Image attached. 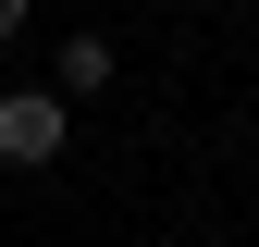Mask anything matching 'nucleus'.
<instances>
[{"instance_id": "obj_1", "label": "nucleus", "mask_w": 259, "mask_h": 247, "mask_svg": "<svg viewBox=\"0 0 259 247\" xmlns=\"http://www.w3.org/2000/svg\"><path fill=\"white\" fill-rule=\"evenodd\" d=\"M62 87H0V161L13 173H37V161H62Z\"/></svg>"}, {"instance_id": "obj_2", "label": "nucleus", "mask_w": 259, "mask_h": 247, "mask_svg": "<svg viewBox=\"0 0 259 247\" xmlns=\"http://www.w3.org/2000/svg\"><path fill=\"white\" fill-rule=\"evenodd\" d=\"M62 87H74V99L111 87V37H62Z\"/></svg>"}, {"instance_id": "obj_3", "label": "nucleus", "mask_w": 259, "mask_h": 247, "mask_svg": "<svg viewBox=\"0 0 259 247\" xmlns=\"http://www.w3.org/2000/svg\"><path fill=\"white\" fill-rule=\"evenodd\" d=\"M13 37H25V0H0V50H13Z\"/></svg>"}]
</instances>
